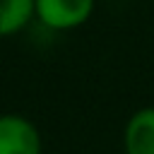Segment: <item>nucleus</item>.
<instances>
[{
	"instance_id": "obj_1",
	"label": "nucleus",
	"mask_w": 154,
	"mask_h": 154,
	"mask_svg": "<svg viewBox=\"0 0 154 154\" xmlns=\"http://www.w3.org/2000/svg\"><path fill=\"white\" fill-rule=\"evenodd\" d=\"M96 0H34V19L51 31H72L87 24Z\"/></svg>"
},
{
	"instance_id": "obj_2",
	"label": "nucleus",
	"mask_w": 154,
	"mask_h": 154,
	"mask_svg": "<svg viewBox=\"0 0 154 154\" xmlns=\"http://www.w3.org/2000/svg\"><path fill=\"white\" fill-rule=\"evenodd\" d=\"M0 154H43L38 128L22 113H0Z\"/></svg>"
},
{
	"instance_id": "obj_3",
	"label": "nucleus",
	"mask_w": 154,
	"mask_h": 154,
	"mask_svg": "<svg viewBox=\"0 0 154 154\" xmlns=\"http://www.w3.org/2000/svg\"><path fill=\"white\" fill-rule=\"evenodd\" d=\"M125 154H154V106L137 108L123 128Z\"/></svg>"
},
{
	"instance_id": "obj_4",
	"label": "nucleus",
	"mask_w": 154,
	"mask_h": 154,
	"mask_svg": "<svg viewBox=\"0 0 154 154\" xmlns=\"http://www.w3.org/2000/svg\"><path fill=\"white\" fill-rule=\"evenodd\" d=\"M34 19V0H0V38L14 36Z\"/></svg>"
}]
</instances>
